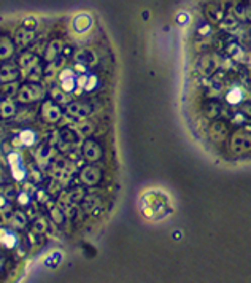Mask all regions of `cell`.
I'll return each instance as SVG.
<instances>
[{"mask_svg":"<svg viewBox=\"0 0 251 283\" xmlns=\"http://www.w3.org/2000/svg\"><path fill=\"white\" fill-rule=\"evenodd\" d=\"M181 115L212 159L251 164V0H207L189 19Z\"/></svg>","mask_w":251,"mask_h":283,"instance_id":"obj_1","label":"cell"}]
</instances>
